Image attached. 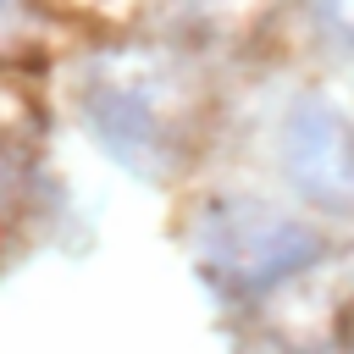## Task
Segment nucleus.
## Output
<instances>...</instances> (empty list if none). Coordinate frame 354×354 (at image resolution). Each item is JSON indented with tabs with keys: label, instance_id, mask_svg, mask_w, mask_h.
Segmentation results:
<instances>
[{
	"label": "nucleus",
	"instance_id": "obj_1",
	"mask_svg": "<svg viewBox=\"0 0 354 354\" xmlns=\"http://www.w3.org/2000/svg\"><path fill=\"white\" fill-rule=\"evenodd\" d=\"M194 260L221 299L254 304L321 260V232L304 227L299 216L266 205V199L227 194V199H210L199 210Z\"/></svg>",
	"mask_w": 354,
	"mask_h": 354
},
{
	"label": "nucleus",
	"instance_id": "obj_2",
	"mask_svg": "<svg viewBox=\"0 0 354 354\" xmlns=\"http://www.w3.org/2000/svg\"><path fill=\"white\" fill-rule=\"evenodd\" d=\"M83 122L94 144L133 177L166 183L183 166L177 83L149 55H111L83 77Z\"/></svg>",
	"mask_w": 354,
	"mask_h": 354
},
{
	"label": "nucleus",
	"instance_id": "obj_3",
	"mask_svg": "<svg viewBox=\"0 0 354 354\" xmlns=\"http://www.w3.org/2000/svg\"><path fill=\"white\" fill-rule=\"evenodd\" d=\"M282 171L288 183L326 216L354 210V116L310 88L282 116Z\"/></svg>",
	"mask_w": 354,
	"mask_h": 354
},
{
	"label": "nucleus",
	"instance_id": "obj_4",
	"mask_svg": "<svg viewBox=\"0 0 354 354\" xmlns=\"http://www.w3.org/2000/svg\"><path fill=\"white\" fill-rule=\"evenodd\" d=\"M28 177H33V155H28V144L0 122V210H11V205L22 199Z\"/></svg>",
	"mask_w": 354,
	"mask_h": 354
},
{
	"label": "nucleus",
	"instance_id": "obj_5",
	"mask_svg": "<svg viewBox=\"0 0 354 354\" xmlns=\"http://www.w3.org/2000/svg\"><path fill=\"white\" fill-rule=\"evenodd\" d=\"M315 6H321L326 28H332V33H343V39L354 44V0H315Z\"/></svg>",
	"mask_w": 354,
	"mask_h": 354
}]
</instances>
